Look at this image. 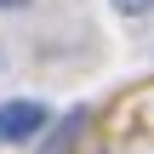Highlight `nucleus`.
I'll return each instance as SVG.
<instances>
[{
	"instance_id": "obj_1",
	"label": "nucleus",
	"mask_w": 154,
	"mask_h": 154,
	"mask_svg": "<svg viewBox=\"0 0 154 154\" xmlns=\"http://www.w3.org/2000/svg\"><path fill=\"white\" fill-rule=\"evenodd\" d=\"M46 120H51V109H46L40 97H6V103H0V143H6V149L34 143V137L46 131Z\"/></svg>"
},
{
	"instance_id": "obj_2",
	"label": "nucleus",
	"mask_w": 154,
	"mask_h": 154,
	"mask_svg": "<svg viewBox=\"0 0 154 154\" xmlns=\"http://www.w3.org/2000/svg\"><path fill=\"white\" fill-rule=\"evenodd\" d=\"M109 6H114L120 17H149L154 11V0H109Z\"/></svg>"
},
{
	"instance_id": "obj_3",
	"label": "nucleus",
	"mask_w": 154,
	"mask_h": 154,
	"mask_svg": "<svg viewBox=\"0 0 154 154\" xmlns=\"http://www.w3.org/2000/svg\"><path fill=\"white\" fill-rule=\"evenodd\" d=\"M0 6H17V0H0Z\"/></svg>"
}]
</instances>
